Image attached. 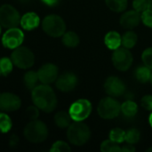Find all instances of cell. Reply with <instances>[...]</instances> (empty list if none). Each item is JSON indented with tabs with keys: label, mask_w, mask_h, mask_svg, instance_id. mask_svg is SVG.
<instances>
[{
	"label": "cell",
	"mask_w": 152,
	"mask_h": 152,
	"mask_svg": "<svg viewBox=\"0 0 152 152\" xmlns=\"http://www.w3.org/2000/svg\"><path fill=\"white\" fill-rule=\"evenodd\" d=\"M32 102L36 107L44 112H52L57 106V98L54 91L49 85L42 84L32 90Z\"/></svg>",
	"instance_id": "cell-1"
},
{
	"label": "cell",
	"mask_w": 152,
	"mask_h": 152,
	"mask_svg": "<svg viewBox=\"0 0 152 152\" xmlns=\"http://www.w3.org/2000/svg\"><path fill=\"white\" fill-rule=\"evenodd\" d=\"M67 137L73 145L82 146L89 141L91 137V131L88 126L82 121H75L68 127Z\"/></svg>",
	"instance_id": "cell-2"
},
{
	"label": "cell",
	"mask_w": 152,
	"mask_h": 152,
	"mask_svg": "<svg viewBox=\"0 0 152 152\" xmlns=\"http://www.w3.org/2000/svg\"><path fill=\"white\" fill-rule=\"evenodd\" d=\"M25 138L33 143H40L46 140L48 136V128L46 125L39 120H32L24 128Z\"/></svg>",
	"instance_id": "cell-3"
},
{
	"label": "cell",
	"mask_w": 152,
	"mask_h": 152,
	"mask_svg": "<svg viewBox=\"0 0 152 152\" xmlns=\"http://www.w3.org/2000/svg\"><path fill=\"white\" fill-rule=\"evenodd\" d=\"M43 30L50 37H60L66 32V24L63 19L56 14H50L42 21Z\"/></svg>",
	"instance_id": "cell-4"
},
{
	"label": "cell",
	"mask_w": 152,
	"mask_h": 152,
	"mask_svg": "<svg viewBox=\"0 0 152 152\" xmlns=\"http://www.w3.org/2000/svg\"><path fill=\"white\" fill-rule=\"evenodd\" d=\"M11 60L17 68L26 69L33 66L35 62V56L32 51L25 46H19L14 49L11 54Z\"/></svg>",
	"instance_id": "cell-5"
},
{
	"label": "cell",
	"mask_w": 152,
	"mask_h": 152,
	"mask_svg": "<svg viewBox=\"0 0 152 152\" xmlns=\"http://www.w3.org/2000/svg\"><path fill=\"white\" fill-rule=\"evenodd\" d=\"M97 111L101 118L104 119H113L121 112V105L114 97H106L99 102Z\"/></svg>",
	"instance_id": "cell-6"
},
{
	"label": "cell",
	"mask_w": 152,
	"mask_h": 152,
	"mask_svg": "<svg viewBox=\"0 0 152 152\" xmlns=\"http://www.w3.org/2000/svg\"><path fill=\"white\" fill-rule=\"evenodd\" d=\"M92 104L86 99H79L74 102L69 107V113L74 121H84L92 112Z\"/></svg>",
	"instance_id": "cell-7"
},
{
	"label": "cell",
	"mask_w": 152,
	"mask_h": 152,
	"mask_svg": "<svg viewBox=\"0 0 152 152\" xmlns=\"http://www.w3.org/2000/svg\"><path fill=\"white\" fill-rule=\"evenodd\" d=\"M20 22L19 12L11 4H3L0 7V24L6 28H15Z\"/></svg>",
	"instance_id": "cell-8"
},
{
	"label": "cell",
	"mask_w": 152,
	"mask_h": 152,
	"mask_svg": "<svg viewBox=\"0 0 152 152\" xmlns=\"http://www.w3.org/2000/svg\"><path fill=\"white\" fill-rule=\"evenodd\" d=\"M111 59L115 68L120 71L127 70L133 63V55L129 49L126 47H119L114 50Z\"/></svg>",
	"instance_id": "cell-9"
},
{
	"label": "cell",
	"mask_w": 152,
	"mask_h": 152,
	"mask_svg": "<svg viewBox=\"0 0 152 152\" xmlns=\"http://www.w3.org/2000/svg\"><path fill=\"white\" fill-rule=\"evenodd\" d=\"M23 40L24 34L22 30L15 27L8 28L4 32L2 37V44L4 47L8 49H15L20 46V45L23 43Z\"/></svg>",
	"instance_id": "cell-10"
},
{
	"label": "cell",
	"mask_w": 152,
	"mask_h": 152,
	"mask_svg": "<svg viewBox=\"0 0 152 152\" xmlns=\"http://www.w3.org/2000/svg\"><path fill=\"white\" fill-rule=\"evenodd\" d=\"M58 68L53 63H45L39 68L37 70L38 79L42 84L50 85L56 81L58 77Z\"/></svg>",
	"instance_id": "cell-11"
},
{
	"label": "cell",
	"mask_w": 152,
	"mask_h": 152,
	"mask_svg": "<svg viewBox=\"0 0 152 152\" xmlns=\"http://www.w3.org/2000/svg\"><path fill=\"white\" fill-rule=\"evenodd\" d=\"M21 101L19 96L12 93L0 94V110L4 112H12L20 109Z\"/></svg>",
	"instance_id": "cell-12"
},
{
	"label": "cell",
	"mask_w": 152,
	"mask_h": 152,
	"mask_svg": "<svg viewBox=\"0 0 152 152\" xmlns=\"http://www.w3.org/2000/svg\"><path fill=\"white\" fill-rule=\"evenodd\" d=\"M104 90L111 97H119L125 93L126 86L119 77H110L104 83Z\"/></svg>",
	"instance_id": "cell-13"
},
{
	"label": "cell",
	"mask_w": 152,
	"mask_h": 152,
	"mask_svg": "<svg viewBox=\"0 0 152 152\" xmlns=\"http://www.w3.org/2000/svg\"><path fill=\"white\" fill-rule=\"evenodd\" d=\"M77 85V77L74 73L66 72L61 74L56 79V87L64 93L70 92L76 88Z\"/></svg>",
	"instance_id": "cell-14"
},
{
	"label": "cell",
	"mask_w": 152,
	"mask_h": 152,
	"mask_svg": "<svg viewBox=\"0 0 152 152\" xmlns=\"http://www.w3.org/2000/svg\"><path fill=\"white\" fill-rule=\"evenodd\" d=\"M141 20V12L135 10H131L124 12V14L120 18V24L125 28L132 29L137 27L140 24Z\"/></svg>",
	"instance_id": "cell-15"
},
{
	"label": "cell",
	"mask_w": 152,
	"mask_h": 152,
	"mask_svg": "<svg viewBox=\"0 0 152 152\" xmlns=\"http://www.w3.org/2000/svg\"><path fill=\"white\" fill-rule=\"evenodd\" d=\"M20 26L25 30H33L40 24L39 16L35 12H27L20 18Z\"/></svg>",
	"instance_id": "cell-16"
},
{
	"label": "cell",
	"mask_w": 152,
	"mask_h": 152,
	"mask_svg": "<svg viewBox=\"0 0 152 152\" xmlns=\"http://www.w3.org/2000/svg\"><path fill=\"white\" fill-rule=\"evenodd\" d=\"M106 46L110 50H116L120 47L122 43V37L117 31H110L104 37Z\"/></svg>",
	"instance_id": "cell-17"
},
{
	"label": "cell",
	"mask_w": 152,
	"mask_h": 152,
	"mask_svg": "<svg viewBox=\"0 0 152 152\" xmlns=\"http://www.w3.org/2000/svg\"><path fill=\"white\" fill-rule=\"evenodd\" d=\"M71 117L69 112L59 111L54 116V123L60 128H67L71 124Z\"/></svg>",
	"instance_id": "cell-18"
},
{
	"label": "cell",
	"mask_w": 152,
	"mask_h": 152,
	"mask_svg": "<svg viewBox=\"0 0 152 152\" xmlns=\"http://www.w3.org/2000/svg\"><path fill=\"white\" fill-rule=\"evenodd\" d=\"M121 112L126 118H134L138 112V106L133 101H126L121 104Z\"/></svg>",
	"instance_id": "cell-19"
},
{
	"label": "cell",
	"mask_w": 152,
	"mask_h": 152,
	"mask_svg": "<svg viewBox=\"0 0 152 152\" xmlns=\"http://www.w3.org/2000/svg\"><path fill=\"white\" fill-rule=\"evenodd\" d=\"M137 41H138V36L135 32L126 31L122 36L121 45L127 49H131V48L134 47V45L137 44Z\"/></svg>",
	"instance_id": "cell-20"
},
{
	"label": "cell",
	"mask_w": 152,
	"mask_h": 152,
	"mask_svg": "<svg viewBox=\"0 0 152 152\" xmlns=\"http://www.w3.org/2000/svg\"><path fill=\"white\" fill-rule=\"evenodd\" d=\"M62 43L67 47H76L79 44V37L74 31H68L62 35Z\"/></svg>",
	"instance_id": "cell-21"
},
{
	"label": "cell",
	"mask_w": 152,
	"mask_h": 152,
	"mask_svg": "<svg viewBox=\"0 0 152 152\" xmlns=\"http://www.w3.org/2000/svg\"><path fill=\"white\" fill-rule=\"evenodd\" d=\"M23 80H24V85L27 87V89L33 90L37 86V82L39 81L37 72L33 71V70L28 71L24 75Z\"/></svg>",
	"instance_id": "cell-22"
},
{
	"label": "cell",
	"mask_w": 152,
	"mask_h": 152,
	"mask_svg": "<svg viewBox=\"0 0 152 152\" xmlns=\"http://www.w3.org/2000/svg\"><path fill=\"white\" fill-rule=\"evenodd\" d=\"M151 69L147 67L146 65L140 66L135 70V77L137 80L141 83H147L151 79Z\"/></svg>",
	"instance_id": "cell-23"
},
{
	"label": "cell",
	"mask_w": 152,
	"mask_h": 152,
	"mask_svg": "<svg viewBox=\"0 0 152 152\" xmlns=\"http://www.w3.org/2000/svg\"><path fill=\"white\" fill-rule=\"evenodd\" d=\"M107 6L113 12H120L126 9L127 0H105Z\"/></svg>",
	"instance_id": "cell-24"
},
{
	"label": "cell",
	"mask_w": 152,
	"mask_h": 152,
	"mask_svg": "<svg viewBox=\"0 0 152 152\" xmlns=\"http://www.w3.org/2000/svg\"><path fill=\"white\" fill-rule=\"evenodd\" d=\"M13 68V63L11 60V58L3 57L0 58V76L6 77L8 76L12 71Z\"/></svg>",
	"instance_id": "cell-25"
},
{
	"label": "cell",
	"mask_w": 152,
	"mask_h": 152,
	"mask_svg": "<svg viewBox=\"0 0 152 152\" xmlns=\"http://www.w3.org/2000/svg\"><path fill=\"white\" fill-rule=\"evenodd\" d=\"M101 151L102 152H121V147L119 146V143H117L110 139L102 142Z\"/></svg>",
	"instance_id": "cell-26"
},
{
	"label": "cell",
	"mask_w": 152,
	"mask_h": 152,
	"mask_svg": "<svg viewBox=\"0 0 152 152\" xmlns=\"http://www.w3.org/2000/svg\"><path fill=\"white\" fill-rule=\"evenodd\" d=\"M12 126V122L10 117L4 112L0 113V132L4 134L8 133L11 130Z\"/></svg>",
	"instance_id": "cell-27"
},
{
	"label": "cell",
	"mask_w": 152,
	"mask_h": 152,
	"mask_svg": "<svg viewBox=\"0 0 152 152\" xmlns=\"http://www.w3.org/2000/svg\"><path fill=\"white\" fill-rule=\"evenodd\" d=\"M110 139L117 143H122L126 141V132L121 128H114L110 132Z\"/></svg>",
	"instance_id": "cell-28"
},
{
	"label": "cell",
	"mask_w": 152,
	"mask_h": 152,
	"mask_svg": "<svg viewBox=\"0 0 152 152\" xmlns=\"http://www.w3.org/2000/svg\"><path fill=\"white\" fill-rule=\"evenodd\" d=\"M133 7L135 11L142 13L146 10L152 9V0H134Z\"/></svg>",
	"instance_id": "cell-29"
},
{
	"label": "cell",
	"mask_w": 152,
	"mask_h": 152,
	"mask_svg": "<svg viewBox=\"0 0 152 152\" xmlns=\"http://www.w3.org/2000/svg\"><path fill=\"white\" fill-rule=\"evenodd\" d=\"M141 134L139 130L135 128H131L126 132V142L130 144H135L140 141Z\"/></svg>",
	"instance_id": "cell-30"
},
{
	"label": "cell",
	"mask_w": 152,
	"mask_h": 152,
	"mask_svg": "<svg viewBox=\"0 0 152 152\" xmlns=\"http://www.w3.org/2000/svg\"><path fill=\"white\" fill-rule=\"evenodd\" d=\"M70 147L69 146L68 143L62 141H57L54 142L50 150L52 152H69L70 151Z\"/></svg>",
	"instance_id": "cell-31"
},
{
	"label": "cell",
	"mask_w": 152,
	"mask_h": 152,
	"mask_svg": "<svg viewBox=\"0 0 152 152\" xmlns=\"http://www.w3.org/2000/svg\"><path fill=\"white\" fill-rule=\"evenodd\" d=\"M142 59L144 65H146L147 67H149L151 69H152V47L147 48L142 53Z\"/></svg>",
	"instance_id": "cell-32"
},
{
	"label": "cell",
	"mask_w": 152,
	"mask_h": 152,
	"mask_svg": "<svg viewBox=\"0 0 152 152\" xmlns=\"http://www.w3.org/2000/svg\"><path fill=\"white\" fill-rule=\"evenodd\" d=\"M141 18L144 25H146L149 28H152V9L142 12L141 14Z\"/></svg>",
	"instance_id": "cell-33"
},
{
	"label": "cell",
	"mask_w": 152,
	"mask_h": 152,
	"mask_svg": "<svg viewBox=\"0 0 152 152\" xmlns=\"http://www.w3.org/2000/svg\"><path fill=\"white\" fill-rule=\"evenodd\" d=\"M142 106L145 109V110H149V111H151L152 110V95H150V94H148V95H145V96H143L142 97Z\"/></svg>",
	"instance_id": "cell-34"
},
{
	"label": "cell",
	"mask_w": 152,
	"mask_h": 152,
	"mask_svg": "<svg viewBox=\"0 0 152 152\" xmlns=\"http://www.w3.org/2000/svg\"><path fill=\"white\" fill-rule=\"evenodd\" d=\"M38 108L36 107V106H30L27 109V114H28V117L32 119V120H35L38 118L39 116V111H38Z\"/></svg>",
	"instance_id": "cell-35"
},
{
	"label": "cell",
	"mask_w": 152,
	"mask_h": 152,
	"mask_svg": "<svg viewBox=\"0 0 152 152\" xmlns=\"http://www.w3.org/2000/svg\"><path fill=\"white\" fill-rule=\"evenodd\" d=\"M121 151L122 152H134L135 151V148L134 146V144H130L127 143L125 144L122 148H121Z\"/></svg>",
	"instance_id": "cell-36"
},
{
	"label": "cell",
	"mask_w": 152,
	"mask_h": 152,
	"mask_svg": "<svg viewBox=\"0 0 152 152\" xmlns=\"http://www.w3.org/2000/svg\"><path fill=\"white\" fill-rule=\"evenodd\" d=\"M19 142V138L16 135H12L11 139H10V145L12 146H16Z\"/></svg>",
	"instance_id": "cell-37"
},
{
	"label": "cell",
	"mask_w": 152,
	"mask_h": 152,
	"mask_svg": "<svg viewBox=\"0 0 152 152\" xmlns=\"http://www.w3.org/2000/svg\"><path fill=\"white\" fill-rule=\"evenodd\" d=\"M45 4L47 5H50V6H53V5H55L59 0H42Z\"/></svg>",
	"instance_id": "cell-38"
},
{
	"label": "cell",
	"mask_w": 152,
	"mask_h": 152,
	"mask_svg": "<svg viewBox=\"0 0 152 152\" xmlns=\"http://www.w3.org/2000/svg\"><path fill=\"white\" fill-rule=\"evenodd\" d=\"M149 123H150L151 126L152 127V113L151 114V116H150V118H149Z\"/></svg>",
	"instance_id": "cell-39"
},
{
	"label": "cell",
	"mask_w": 152,
	"mask_h": 152,
	"mask_svg": "<svg viewBox=\"0 0 152 152\" xmlns=\"http://www.w3.org/2000/svg\"><path fill=\"white\" fill-rule=\"evenodd\" d=\"M20 2H22V3H28V2H29L30 0H20Z\"/></svg>",
	"instance_id": "cell-40"
},
{
	"label": "cell",
	"mask_w": 152,
	"mask_h": 152,
	"mask_svg": "<svg viewBox=\"0 0 152 152\" xmlns=\"http://www.w3.org/2000/svg\"><path fill=\"white\" fill-rule=\"evenodd\" d=\"M150 81H151V84L152 85V73H151V79H150Z\"/></svg>",
	"instance_id": "cell-41"
},
{
	"label": "cell",
	"mask_w": 152,
	"mask_h": 152,
	"mask_svg": "<svg viewBox=\"0 0 152 152\" xmlns=\"http://www.w3.org/2000/svg\"><path fill=\"white\" fill-rule=\"evenodd\" d=\"M148 151H152V147L151 148H150V149L148 150Z\"/></svg>",
	"instance_id": "cell-42"
},
{
	"label": "cell",
	"mask_w": 152,
	"mask_h": 152,
	"mask_svg": "<svg viewBox=\"0 0 152 152\" xmlns=\"http://www.w3.org/2000/svg\"><path fill=\"white\" fill-rule=\"evenodd\" d=\"M1 25V24H0ZM0 34H1V26H0Z\"/></svg>",
	"instance_id": "cell-43"
},
{
	"label": "cell",
	"mask_w": 152,
	"mask_h": 152,
	"mask_svg": "<svg viewBox=\"0 0 152 152\" xmlns=\"http://www.w3.org/2000/svg\"></svg>",
	"instance_id": "cell-44"
}]
</instances>
